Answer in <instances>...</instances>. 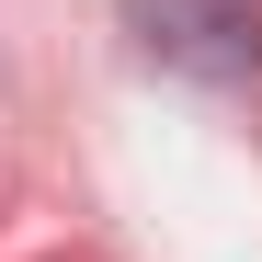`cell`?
Masks as SVG:
<instances>
[{"label": "cell", "instance_id": "6da1fadb", "mask_svg": "<svg viewBox=\"0 0 262 262\" xmlns=\"http://www.w3.org/2000/svg\"><path fill=\"white\" fill-rule=\"evenodd\" d=\"M148 57L194 69V80H251L262 69V0H137Z\"/></svg>", "mask_w": 262, "mask_h": 262}]
</instances>
